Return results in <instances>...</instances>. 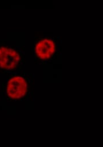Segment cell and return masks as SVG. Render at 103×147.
<instances>
[{
    "label": "cell",
    "mask_w": 103,
    "mask_h": 147,
    "mask_svg": "<svg viewBox=\"0 0 103 147\" xmlns=\"http://www.w3.org/2000/svg\"><path fill=\"white\" fill-rule=\"evenodd\" d=\"M28 90L29 84L26 78L22 75H15L7 82L6 93L10 99H19L25 96Z\"/></svg>",
    "instance_id": "cell-1"
},
{
    "label": "cell",
    "mask_w": 103,
    "mask_h": 147,
    "mask_svg": "<svg viewBox=\"0 0 103 147\" xmlns=\"http://www.w3.org/2000/svg\"><path fill=\"white\" fill-rule=\"evenodd\" d=\"M57 51V44L54 39L44 37L38 40L35 45L34 51L38 59L47 60L52 58Z\"/></svg>",
    "instance_id": "cell-3"
},
{
    "label": "cell",
    "mask_w": 103,
    "mask_h": 147,
    "mask_svg": "<svg viewBox=\"0 0 103 147\" xmlns=\"http://www.w3.org/2000/svg\"><path fill=\"white\" fill-rule=\"evenodd\" d=\"M21 61V55L18 51L8 47H0V69L13 71L18 66Z\"/></svg>",
    "instance_id": "cell-2"
}]
</instances>
